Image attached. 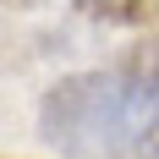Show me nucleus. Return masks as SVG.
Segmentation results:
<instances>
[{"label":"nucleus","instance_id":"nucleus-1","mask_svg":"<svg viewBox=\"0 0 159 159\" xmlns=\"http://www.w3.org/2000/svg\"><path fill=\"white\" fill-rule=\"evenodd\" d=\"M154 126H159V82L143 49L99 71L61 77L39 104V132L66 159H132Z\"/></svg>","mask_w":159,"mask_h":159},{"label":"nucleus","instance_id":"nucleus-2","mask_svg":"<svg viewBox=\"0 0 159 159\" xmlns=\"http://www.w3.org/2000/svg\"><path fill=\"white\" fill-rule=\"evenodd\" d=\"M66 6L93 22H110V28H148L159 16V0H66Z\"/></svg>","mask_w":159,"mask_h":159},{"label":"nucleus","instance_id":"nucleus-3","mask_svg":"<svg viewBox=\"0 0 159 159\" xmlns=\"http://www.w3.org/2000/svg\"><path fill=\"white\" fill-rule=\"evenodd\" d=\"M132 159H159V126H154V132H148L143 143H137V154H132Z\"/></svg>","mask_w":159,"mask_h":159},{"label":"nucleus","instance_id":"nucleus-4","mask_svg":"<svg viewBox=\"0 0 159 159\" xmlns=\"http://www.w3.org/2000/svg\"><path fill=\"white\" fill-rule=\"evenodd\" d=\"M143 55H148V71H154V82H159V44H148Z\"/></svg>","mask_w":159,"mask_h":159}]
</instances>
